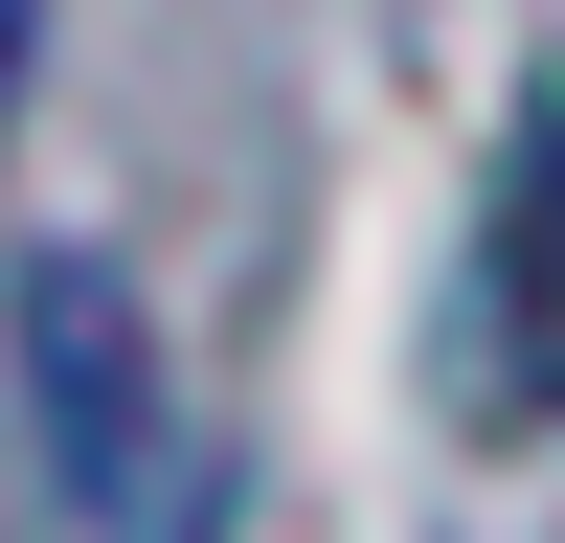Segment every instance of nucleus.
<instances>
[{"label": "nucleus", "instance_id": "nucleus-1", "mask_svg": "<svg viewBox=\"0 0 565 543\" xmlns=\"http://www.w3.org/2000/svg\"><path fill=\"white\" fill-rule=\"evenodd\" d=\"M23 362H45V453H68V521H159V362H136L114 249L23 272Z\"/></svg>", "mask_w": 565, "mask_h": 543}, {"label": "nucleus", "instance_id": "nucleus-2", "mask_svg": "<svg viewBox=\"0 0 565 543\" xmlns=\"http://www.w3.org/2000/svg\"><path fill=\"white\" fill-rule=\"evenodd\" d=\"M498 362H521V407H565V91L498 159Z\"/></svg>", "mask_w": 565, "mask_h": 543}, {"label": "nucleus", "instance_id": "nucleus-3", "mask_svg": "<svg viewBox=\"0 0 565 543\" xmlns=\"http://www.w3.org/2000/svg\"><path fill=\"white\" fill-rule=\"evenodd\" d=\"M23 45H45V0H0V91H23Z\"/></svg>", "mask_w": 565, "mask_h": 543}]
</instances>
